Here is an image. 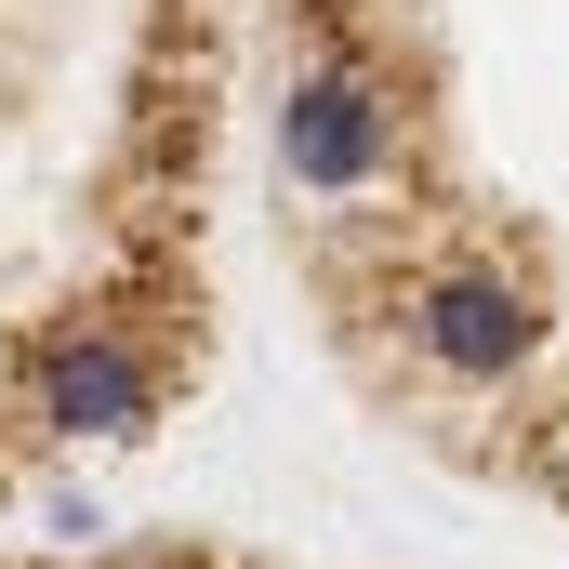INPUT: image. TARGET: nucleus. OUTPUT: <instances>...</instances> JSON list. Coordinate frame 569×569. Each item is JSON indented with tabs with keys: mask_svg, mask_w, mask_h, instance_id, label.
Returning a JSON list of instances; mask_svg holds the SVG:
<instances>
[{
	"mask_svg": "<svg viewBox=\"0 0 569 569\" xmlns=\"http://www.w3.org/2000/svg\"><path fill=\"white\" fill-rule=\"evenodd\" d=\"M239 120L358 425L569 530V0H239Z\"/></svg>",
	"mask_w": 569,
	"mask_h": 569,
	"instance_id": "obj_1",
	"label": "nucleus"
}]
</instances>
